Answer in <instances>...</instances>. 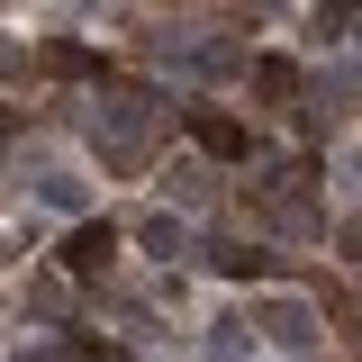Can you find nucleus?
<instances>
[{"label": "nucleus", "mask_w": 362, "mask_h": 362, "mask_svg": "<svg viewBox=\"0 0 362 362\" xmlns=\"http://www.w3.org/2000/svg\"><path fill=\"white\" fill-rule=\"evenodd\" d=\"M254 326L272 344H290V354H317V308L308 299H254Z\"/></svg>", "instance_id": "nucleus-1"}, {"label": "nucleus", "mask_w": 362, "mask_h": 362, "mask_svg": "<svg viewBox=\"0 0 362 362\" xmlns=\"http://www.w3.org/2000/svg\"><path fill=\"white\" fill-rule=\"evenodd\" d=\"M109 263H118V226L82 218L73 235H64V272H82V281H90V272H109Z\"/></svg>", "instance_id": "nucleus-2"}, {"label": "nucleus", "mask_w": 362, "mask_h": 362, "mask_svg": "<svg viewBox=\"0 0 362 362\" xmlns=\"http://www.w3.org/2000/svg\"><path fill=\"white\" fill-rule=\"evenodd\" d=\"M209 263H218L226 281H263L272 254H263V245H235V235H218V245H209Z\"/></svg>", "instance_id": "nucleus-3"}, {"label": "nucleus", "mask_w": 362, "mask_h": 362, "mask_svg": "<svg viewBox=\"0 0 362 362\" xmlns=\"http://www.w3.org/2000/svg\"><path fill=\"white\" fill-rule=\"evenodd\" d=\"M190 136H199L209 154H245V145H254V136L235 127V118H218V109H190Z\"/></svg>", "instance_id": "nucleus-4"}, {"label": "nucleus", "mask_w": 362, "mask_h": 362, "mask_svg": "<svg viewBox=\"0 0 362 362\" xmlns=\"http://www.w3.org/2000/svg\"><path fill=\"white\" fill-rule=\"evenodd\" d=\"M37 199L45 209H82V181L64 173V163H37Z\"/></svg>", "instance_id": "nucleus-5"}, {"label": "nucleus", "mask_w": 362, "mask_h": 362, "mask_svg": "<svg viewBox=\"0 0 362 362\" xmlns=\"http://www.w3.org/2000/svg\"><path fill=\"white\" fill-rule=\"evenodd\" d=\"M136 245H145V254H163V263L190 254V245H181V218H145V226H136Z\"/></svg>", "instance_id": "nucleus-6"}, {"label": "nucleus", "mask_w": 362, "mask_h": 362, "mask_svg": "<svg viewBox=\"0 0 362 362\" xmlns=\"http://www.w3.org/2000/svg\"><path fill=\"white\" fill-rule=\"evenodd\" d=\"M254 90H263V100H299V64L263 54V64H254Z\"/></svg>", "instance_id": "nucleus-7"}, {"label": "nucleus", "mask_w": 362, "mask_h": 362, "mask_svg": "<svg viewBox=\"0 0 362 362\" xmlns=\"http://www.w3.org/2000/svg\"><path fill=\"white\" fill-rule=\"evenodd\" d=\"M209 362H263V344L245 326H209Z\"/></svg>", "instance_id": "nucleus-8"}, {"label": "nucleus", "mask_w": 362, "mask_h": 362, "mask_svg": "<svg viewBox=\"0 0 362 362\" xmlns=\"http://www.w3.org/2000/svg\"><path fill=\"white\" fill-rule=\"evenodd\" d=\"M173 199H181V209H199V199H209V173H199V163H181V173H173Z\"/></svg>", "instance_id": "nucleus-9"}, {"label": "nucleus", "mask_w": 362, "mask_h": 362, "mask_svg": "<svg viewBox=\"0 0 362 362\" xmlns=\"http://www.w3.org/2000/svg\"><path fill=\"white\" fill-rule=\"evenodd\" d=\"M45 64H54V73H100V54H90V45H54Z\"/></svg>", "instance_id": "nucleus-10"}, {"label": "nucleus", "mask_w": 362, "mask_h": 362, "mask_svg": "<svg viewBox=\"0 0 362 362\" xmlns=\"http://www.w3.org/2000/svg\"><path fill=\"white\" fill-rule=\"evenodd\" d=\"M28 308H45V317L64 308V281H54V272H37V281H28Z\"/></svg>", "instance_id": "nucleus-11"}, {"label": "nucleus", "mask_w": 362, "mask_h": 362, "mask_svg": "<svg viewBox=\"0 0 362 362\" xmlns=\"http://www.w3.org/2000/svg\"><path fill=\"white\" fill-rule=\"evenodd\" d=\"M73 354H82V362H127V354H118V344H100V335H82Z\"/></svg>", "instance_id": "nucleus-12"}, {"label": "nucleus", "mask_w": 362, "mask_h": 362, "mask_svg": "<svg viewBox=\"0 0 362 362\" xmlns=\"http://www.w3.org/2000/svg\"><path fill=\"white\" fill-rule=\"evenodd\" d=\"M0 136H18V109H9V100H0Z\"/></svg>", "instance_id": "nucleus-13"}, {"label": "nucleus", "mask_w": 362, "mask_h": 362, "mask_svg": "<svg viewBox=\"0 0 362 362\" xmlns=\"http://www.w3.org/2000/svg\"><path fill=\"white\" fill-rule=\"evenodd\" d=\"M344 254H354V263H362V226H344Z\"/></svg>", "instance_id": "nucleus-14"}, {"label": "nucleus", "mask_w": 362, "mask_h": 362, "mask_svg": "<svg viewBox=\"0 0 362 362\" xmlns=\"http://www.w3.org/2000/svg\"><path fill=\"white\" fill-rule=\"evenodd\" d=\"M18 362H54V354H45V344H28V354H18Z\"/></svg>", "instance_id": "nucleus-15"}, {"label": "nucleus", "mask_w": 362, "mask_h": 362, "mask_svg": "<svg viewBox=\"0 0 362 362\" xmlns=\"http://www.w3.org/2000/svg\"><path fill=\"white\" fill-rule=\"evenodd\" d=\"M354 326H362V317H354ZM354 344H362V335H354Z\"/></svg>", "instance_id": "nucleus-16"}]
</instances>
